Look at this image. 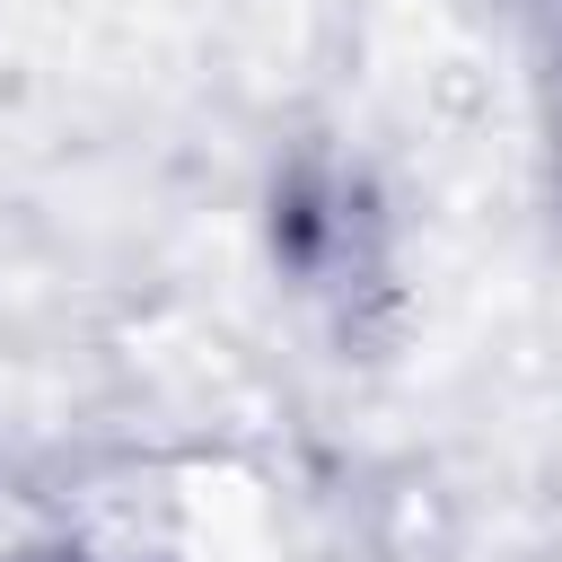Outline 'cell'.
Here are the masks:
<instances>
[{
  "label": "cell",
  "mask_w": 562,
  "mask_h": 562,
  "mask_svg": "<svg viewBox=\"0 0 562 562\" xmlns=\"http://www.w3.org/2000/svg\"><path fill=\"white\" fill-rule=\"evenodd\" d=\"M544 132H553V176H562V35H553V61H544Z\"/></svg>",
  "instance_id": "1"
},
{
  "label": "cell",
  "mask_w": 562,
  "mask_h": 562,
  "mask_svg": "<svg viewBox=\"0 0 562 562\" xmlns=\"http://www.w3.org/2000/svg\"><path fill=\"white\" fill-rule=\"evenodd\" d=\"M18 562H105V553H79V544H53V553H18Z\"/></svg>",
  "instance_id": "2"
}]
</instances>
